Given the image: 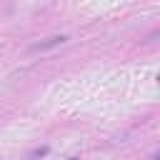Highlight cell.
<instances>
[{
    "instance_id": "cell-1",
    "label": "cell",
    "mask_w": 160,
    "mask_h": 160,
    "mask_svg": "<svg viewBox=\"0 0 160 160\" xmlns=\"http://www.w3.org/2000/svg\"><path fill=\"white\" fill-rule=\"evenodd\" d=\"M68 38H62V35H55V38H48V40H42V42H35L32 45V50H45V48H52V45H62Z\"/></svg>"
},
{
    "instance_id": "cell-2",
    "label": "cell",
    "mask_w": 160,
    "mask_h": 160,
    "mask_svg": "<svg viewBox=\"0 0 160 160\" xmlns=\"http://www.w3.org/2000/svg\"><path fill=\"white\" fill-rule=\"evenodd\" d=\"M70 160H78V158H70Z\"/></svg>"
}]
</instances>
